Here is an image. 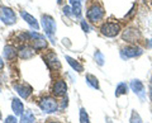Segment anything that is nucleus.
I'll return each instance as SVG.
<instances>
[{
	"label": "nucleus",
	"mask_w": 152,
	"mask_h": 123,
	"mask_svg": "<svg viewBox=\"0 0 152 123\" xmlns=\"http://www.w3.org/2000/svg\"><path fill=\"white\" fill-rule=\"evenodd\" d=\"M86 18L93 23L100 22L104 18V9H103V7L99 5V4H94V5H91L86 12Z\"/></svg>",
	"instance_id": "obj_1"
},
{
	"label": "nucleus",
	"mask_w": 152,
	"mask_h": 123,
	"mask_svg": "<svg viewBox=\"0 0 152 123\" xmlns=\"http://www.w3.org/2000/svg\"><path fill=\"white\" fill-rule=\"evenodd\" d=\"M100 32H102L103 36L110 37L112 38V37H115V36L119 34L121 26L118 24V23H115V22H107V23H104V24L102 26Z\"/></svg>",
	"instance_id": "obj_2"
},
{
	"label": "nucleus",
	"mask_w": 152,
	"mask_h": 123,
	"mask_svg": "<svg viewBox=\"0 0 152 123\" xmlns=\"http://www.w3.org/2000/svg\"><path fill=\"white\" fill-rule=\"evenodd\" d=\"M0 19H1L4 24L12 26L17 22V15L13 9L8 7H0Z\"/></svg>",
	"instance_id": "obj_3"
},
{
	"label": "nucleus",
	"mask_w": 152,
	"mask_h": 123,
	"mask_svg": "<svg viewBox=\"0 0 152 123\" xmlns=\"http://www.w3.org/2000/svg\"><path fill=\"white\" fill-rule=\"evenodd\" d=\"M39 108L45 113H55L58 109V103L56 102V99L51 97H46L39 102Z\"/></svg>",
	"instance_id": "obj_4"
},
{
	"label": "nucleus",
	"mask_w": 152,
	"mask_h": 123,
	"mask_svg": "<svg viewBox=\"0 0 152 123\" xmlns=\"http://www.w3.org/2000/svg\"><path fill=\"white\" fill-rule=\"evenodd\" d=\"M42 27L45 29L46 36H48L52 40V37L56 33V22L52 17L50 15H43L42 17Z\"/></svg>",
	"instance_id": "obj_5"
},
{
	"label": "nucleus",
	"mask_w": 152,
	"mask_h": 123,
	"mask_svg": "<svg viewBox=\"0 0 152 123\" xmlns=\"http://www.w3.org/2000/svg\"><path fill=\"white\" fill-rule=\"evenodd\" d=\"M140 55H142V50L137 46H127L121 51V56L123 59H132V57H137Z\"/></svg>",
	"instance_id": "obj_6"
},
{
	"label": "nucleus",
	"mask_w": 152,
	"mask_h": 123,
	"mask_svg": "<svg viewBox=\"0 0 152 123\" xmlns=\"http://www.w3.org/2000/svg\"><path fill=\"white\" fill-rule=\"evenodd\" d=\"M66 92H67V85L64 80H57L52 86V93L55 94L56 97H64Z\"/></svg>",
	"instance_id": "obj_7"
},
{
	"label": "nucleus",
	"mask_w": 152,
	"mask_h": 123,
	"mask_svg": "<svg viewBox=\"0 0 152 123\" xmlns=\"http://www.w3.org/2000/svg\"><path fill=\"white\" fill-rule=\"evenodd\" d=\"M36 55V50L31 46H22L18 50V56L23 60H28V59H32L33 56Z\"/></svg>",
	"instance_id": "obj_8"
},
{
	"label": "nucleus",
	"mask_w": 152,
	"mask_h": 123,
	"mask_svg": "<svg viewBox=\"0 0 152 123\" xmlns=\"http://www.w3.org/2000/svg\"><path fill=\"white\" fill-rule=\"evenodd\" d=\"M45 62L48 65L50 69H60L61 67L60 61H58L57 56L53 53V52H50V53H47L45 56Z\"/></svg>",
	"instance_id": "obj_9"
},
{
	"label": "nucleus",
	"mask_w": 152,
	"mask_h": 123,
	"mask_svg": "<svg viewBox=\"0 0 152 123\" xmlns=\"http://www.w3.org/2000/svg\"><path fill=\"white\" fill-rule=\"evenodd\" d=\"M14 89H15V92L19 94V95L24 99H27L32 94V88L29 85H26V84H17V85H14Z\"/></svg>",
	"instance_id": "obj_10"
},
{
	"label": "nucleus",
	"mask_w": 152,
	"mask_h": 123,
	"mask_svg": "<svg viewBox=\"0 0 152 123\" xmlns=\"http://www.w3.org/2000/svg\"><path fill=\"white\" fill-rule=\"evenodd\" d=\"M18 55V51L15 50V47H13L10 45H8L4 47V50H3V56H4V59L8 60V61H12L15 59V56Z\"/></svg>",
	"instance_id": "obj_11"
},
{
	"label": "nucleus",
	"mask_w": 152,
	"mask_h": 123,
	"mask_svg": "<svg viewBox=\"0 0 152 123\" xmlns=\"http://www.w3.org/2000/svg\"><path fill=\"white\" fill-rule=\"evenodd\" d=\"M20 15H22L23 19H24V20L28 23V24H29V26L33 28V29H36V31L39 29V24H38V22L29 13H27V12H24V10H22V12H20Z\"/></svg>",
	"instance_id": "obj_12"
},
{
	"label": "nucleus",
	"mask_w": 152,
	"mask_h": 123,
	"mask_svg": "<svg viewBox=\"0 0 152 123\" xmlns=\"http://www.w3.org/2000/svg\"><path fill=\"white\" fill-rule=\"evenodd\" d=\"M12 109L15 116H22L23 113H24V105H23V103L19 100V99L14 98L12 100Z\"/></svg>",
	"instance_id": "obj_13"
},
{
	"label": "nucleus",
	"mask_w": 152,
	"mask_h": 123,
	"mask_svg": "<svg viewBox=\"0 0 152 123\" xmlns=\"http://www.w3.org/2000/svg\"><path fill=\"white\" fill-rule=\"evenodd\" d=\"M140 37V33L136 29H126V32L123 33V40L127 42H136Z\"/></svg>",
	"instance_id": "obj_14"
},
{
	"label": "nucleus",
	"mask_w": 152,
	"mask_h": 123,
	"mask_svg": "<svg viewBox=\"0 0 152 123\" xmlns=\"http://www.w3.org/2000/svg\"><path fill=\"white\" fill-rule=\"evenodd\" d=\"M131 89L136 94H138V95H141L142 98H143L145 86H143V84H142L140 80H132V81H131Z\"/></svg>",
	"instance_id": "obj_15"
},
{
	"label": "nucleus",
	"mask_w": 152,
	"mask_h": 123,
	"mask_svg": "<svg viewBox=\"0 0 152 123\" xmlns=\"http://www.w3.org/2000/svg\"><path fill=\"white\" fill-rule=\"evenodd\" d=\"M32 47L34 48L36 51H41V50H45L47 48V41L42 37V38H37V40H33L32 41Z\"/></svg>",
	"instance_id": "obj_16"
},
{
	"label": "nucleus",
	"mask_w": 152,
	"mask_h": 123,
	"mask_svg": "<svg viewBox=\"0 0 152 123\" xmlns=\"http://www.w3.org/2000/svg\"><path fill=\"white\" fill-rule=\"evenodd\" d=\"M66 60H67V62H69V65L72 67L75 71H77V72H83L84 71V67H83V65L79 62V61H76V60H74L72 57H70V56H66Z\"/></svg>",
	"instance_id": "obj_17"
},
{
	"label": "nucleus",
	"mask_w": 152,
	"mask_h": 123,
	"mask_svg": "<svg viewBox=\"0 0 152 123\" xmlns=\"http://www.w3.org/2000/svg\"><path fill=\"white\" fill-rule=\"evenodd\" d=\"M34 122H36V117L31 111H26L20 116V123H34Z\"/></svg>",
	"instance_id": "obj_18"
},
{
	"label": "nucleus",
	"mask_w": 152,
	"mask_h": 123,
	"mask_svg": "<svg viewBox=\"0 0 152 123\" xmlns=\"http://www.w3.org/2000/svg\"><path fill=\"white\" fill-rule=\"evenodd\" d=\"M85 80H86V83H88L91 88H94V89H99V80L95 78L94 75L88 74V75H86V78H85Z\"/></svg>",
	"instance_id": "obj_19"
},
{
	"label": "nucleus",
	"mask_w": 152,
	"mask_h": 123,
	"mask_svg": "<svg viewBox=\"0 0 152 123\" xmlns=\"http://www.w3.org/2000/svg\"><path fill=\"white\" fill-rule=\"evenodd\" d=\"M127 93H128V85L126 83L118 84V86L115 89V95L121 97V95H124V94H127Z\"/></svg>",
	"instance_id": "obj_20"
},
{
	"label": "nucleus",
	"mask_w": 152,
	"mask_h": 123,
	"mask_svg": "<svg viewBox=\"0 0 152 123\" xmlns=\"http://www.w3.org/2000/svg\"><path fill=\"white\" fill-rule=\"evenodd\" d=\"M80 123H90L89 116H88V113H86V111H85L84 108L80 109Z\"/></svg>",
	"instance_id": "obj_21"
},
{
	"label": "nucleus",
	"mask_w": 152,
	"mask_h": 123,
	"mask_svg": "<svg viewBox=\"0 0 152 123\" xmlns=\"http://www.w3.org/2000/svg\"><path fill=\"white\" fill-rule=\"evenodd\" d=\"M72 14L76 17L81 15V3H76L72 5Z\"/></svg>",
	"instance_id": "obj_22"
},
{
	"label": "nucleus",
	"mask_w": 152,
	"mask_h": 123,
	"mask_svg": "<svg viewBox=\"0 0 152 123\" xmlns=\"http://www.w3.org/2000/svg\"><path fill=\"white\" fill-rule=\"evenodd\" d=\"M129 122H131V123H142V119H141V117H140L138 113L133 111V112H132V117H131Z\"/></svg>",
	"instance_id": "obj_23"
},
{
	"label": "nucleus",
	"mask_w": 152,
	"mask_h": 123,
	"mask_svg": "<svg viewBox=\"0 0 152 123\" xmlns=\"http://www.w3.org/2000/svg\"><path fill=\"white\" fill-rule=\"evenodd\" d=\"M95 60H96V62L100 65V66L104 65V56L102 55L100 51H96V52H95Z\"/></svg>",
	"instance_id": "obj_24"
},
{
	"label": "nucleus",
	"mask_w": 152,
	"mask_h": 123,
	"mask_svg": "<svg viewBox=\"0 0 152 123\" xmlns=\"http://www.w3.org/2000/svg\"><path fill=\"white\" fill-rule=\"evenodd\" d=\"M4 123H18L17 121V117H14V116H8L5 118V122Z\"/></svg>",
	"instance_id": "obj_25"
},
{
	"label": "nucleus",
	"mask_w": 152,
	"mask_h": 123,
	"mask_svg": "<svg viewBox=\"0 0 152 123\" xmlns=\"http://www.w3.org/2000/svg\"><path fill=\"white\" fill-rule=\"evenodd\" d=\"M81 28L84 29V32H90V27L88 26V23L85 20H81Z\"/></svg>",
	"instance_id": "obj_26"
},
{
	"label": "nucleus",
	"mask_w": 152,
	"mask_h": 123,
	"mask_svg": "<svg viewBox=\"0 0 152 123\" xmlns=\"http://www.w3.org/2000/svg\"><path fill=\"white\" fill-rule=\"evenodd\" d=\"M64 13H65V14H67V15H71V14H72V12H71L70 7H64Z\"/></svg>",
	"instance_id": "obj_27"
},
{
	"label": "nucleus",
	"mask_w": 152,
	"mask_h": 123,
	"mask_svg": "<svg viewBox=\"0 0 152 123\" xmlns=\"http://www.w3.org/2000/svg\"><path fill=\"white\" fill-rule=\"evenodd\" d=\"M65 107H67V99H64V100H62V105H61V108L64 109Z\"/></svg>",
	"instance_id": "obj_28"
},
{
	"label": "nucleus",
	"mask_w": 152,
	"mask_h": 123,
	"mask_svg": "<svg viewBox=\"0 0 152 123\" xmlns=\"http://www.w3.org/2000/svg\"><path fill=\"white\" fill-rule=\"evenodd\" d=\"M3 69H4V61L1 57H0V70H3Z\"/></svg>",
	"instance_id": "obj_29"
},
{
	"label": "nucleus",
	"mask_w": 152,
	"mask_h": 123,
	"mask_svg": "<svg viewBox=\"0 0 152 123\" xmlns=\"http://www.w3.org/2000/svg\"><path fill=\"white\" fill-rule=\"evenodd\" d=\"M70 3L74 5V4H76V3H81V0H70Z\"/></svg>",
	"instance_id": "obj_30"
},
{
	"label": "nucleus",
	"mask_w": 152,
	"mask_h": 123,
	"mask_svg": "<svg viewBox=\"0 0 152 123\" xmlns=\"http://www.w3.org/2000/svg\"><path fill=\"white\" fill-rule=\"evenodd\" d=\"M150 98H151V100H152V85L150 86Z\"/></svg>",
	"instance_id": "obj_31"
},
{
	"label": "nucleus",
	"mask_w": 152,
	"mask_h": 123,
	"mask_svg": "<svg viewBox=\"0 0 152 123\" xmlns=\"http://www.w3.org/2000/svg\"><path fill=\"white\" fill-rule=\"evenodd\" d=\"M50 123H58V122H50Z\"/></svg>",
	"instance_id": "obj_32"
},
{
	"label": "nucleus",
	"mask_w": 152,
	"mask_h": 123,
	"mask_svg": "<svg viewBox=\"0 0 152 123\" xmlns=\"http://www.w3.org/2000/svg\"><path fill=\"white\" fill-rule=\"evenodd\" d=\"M0 119H1V113H0Z\"/></svg>",
	"instance_id": "obj_33"
},
{
	"label": "nucleus",
	"mask_w": 152,
	"mask_h": 123,
	"mask_svg": "<svg viewBox=\"0 0 152 123\" xmlns=\"http://www.w3.org/2000/svg\"><path fill=\"white\" fill-rule=\"evenodd\" d=\"M151 85H152V78H151Z\"/></svg>",
	"instance_id": "obj_34"
},
{
	"label": "nucleus",
	"mask_w": 152,
	"mask_h": 123,
	"mask_svg": "<svg viewBox=\"0 0 152 123\" xmlns=\"http://www.w3.org/2000/svg\"><path fill=\"white\" fill-rule=\"evenodd\" d=\"M0 92H1V89H0Z\"/></svg>",
	"instance_id": "obj_35"
}]
</instances>
